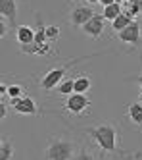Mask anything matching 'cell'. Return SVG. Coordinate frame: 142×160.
<instances>
[{
    "mask_svg": "<svg viewBox=\"0 0 142 160\" xmlns=\"http://www.w3.org/2000/svg\"><path fill=\"white\" fill-rule=\"evenodd\" d=\"M85 133L90 137V139L98 145V148L106 154H115L119 152V147H117V139H119V133H117V128L110 122H104L98 125H92V128H87Z\"/></svg>",
    "mask_w": 142,
    "mask_h": 160,
    "instance_id": "1",
    "label": "cell"
},
{
    "mask_svg": "<svg viewBox=\"0 0 142 160\" xmlns=\"http://www.w3.org/2000/svg\"><path fill=\"white\" fill-rule=\"evenodd\" d=\"M77 143L62 135H54L48 139V145L44 147V160H73L79 152Z\"/></svg>",
    "mask_w": 142,
    "mask_h": 160,
    "instance_id": "2",
    "label": "cell"
},
{
    "mask_svg": "<svg viewBox=\"0 0 142 160\" xmlns=\"http://www.w3.org/2000/svg\"><path fill=\"white\" fill-rule=\"evenodd\" d=\"M85 58H88V56H81V58H75V60H71V62L64 64L62 68H54V70L46 72V73L42 75V79H40V89H42V91H54V89H58V85L64 81V77H65L67 70H71V68H73L77 62L85 60Z\"/></svg>",
    "mask_w": 142,
    "mask_h": 160,
    "instance_id": "3",
    "label": "cell"
},
{
    "mask_svg": "<svg viewBox=\"0 0 142 160\" xmlns=\"http://www.w3.org/2000/svg\"><path fill=\"white\" fill-rule=\"evenodd\" d=\"M90 98L85 95V93H73V95H69L67 100H65V104L64 108L69 112V114H73V116H81L83 112H87L90 108Z\"/></svg>",
    "mask_w": 142,
    "mask_h": 160,
    "instance_id": "4",
    "label": "cell"
},
{
    "mask_svg": "<svg viewBox=\"0 0 142 160\" xmlns=\"http://www.w3.org/2000/svg\"><path fill=\"white\" fill-rule=\"evenodd\" d=\"M96 14L92 8L85 6V4H75L73 8L69 10V23L73 25L75 29H83V25L87 23V21Z\"/></svg>",
    "mask_w": 142,
    "mask_h": 160,
    "instance_id": "5",
    "label": "cell"
},
{
    "mask_svg": "<svg viewBox=\"0 0 142 160\" xmlns=\"http://www.w3.org/2000/svg\"><path fill=\"white\" fill-rule=\"evenodd\" d=\"M10 104L14 108V112L21 114V116H37L39 114V104L35 102V98L23 95L19 98H10Z\"/></svg>",
    "mask_w": 142,
    "mask_h": 160,
    "instance_id": "6",
    "label": "cell"
},
{
    "mask_svg": "<svg viewBox=\"0 0 142 160\" xmlns=\"http://www.w3.org/2000/svg\"><path fill=\"white\" fill-rule=\"evenodd\" d=\"M104 16L102 14H94L85 25H83V33H85L87 37L90 39H98L102 37V33H104Z\"/></svg>",
    "mask_w": 142,
    "mask_h": 160,
    "instance_id": "7",
    "label": "cell"
},
{
    "mask_svg": "<svg viewBox=\"0 0 142 160\" xmlns=\"http://www.w3.org/2000/svg\"><path fill=\"white\" fill-rule=\"evenodd\" d=\"M117 37H119V41L121 42H125V44H138L140 42V23L135 19L131 25H127L123 31H119L117 33Z\"/></svg>",
    "mask_w": 142,
    "mask_h": 160,
    "instance_id": "8",
    "label": "cell"
},
{
    "mask_svg": "<svg viewBox=\"0 0 142 160\" xmlns=\"http://www.w3.org/2000/svg\"><path fill=\"white\" fill-rule=\"evenodd\" d=\"M0 16L10 19V23H16V18H17V0H0Z\"/></svg>",
    "mask_w": 142,
    "mask_h": 160,
    "instance_id": "9",
    "label": "cell"
},
{
    "mask_svg": "<svg viewBox=\"0 0 142 160\" xmlns=\"http://www.w3.org/2000/svg\"><path fill=\"white\" fill-rule=\"evenodd\" d=\"M35 35H37V31H33V27H29V25H17V29H16V41L19 47L35 42Z\"/></svg>",
    "mask_w": 142,
    "mask_h": 160,
    "instance_id": "10",
    "label": "cell"
},
{
    "mask_svg": "<svg viewBox=\"0 0 142 160\" xmlns=\"http://www.w3.org/2000/svg\"><path fill=\"white\" fill-rule=\"evenodd\" d=\"M127 118L135 125H142V102H131L127 106Z\"/></svg>",
    "mask_w": 142,
    "mask_h": 160,
    "instance_id": "11",
    "label": "cell"
},
{
    "mask_svg": "<svg viewBox=\"0 0 142 160\" xmlns=\"http://www.w3.org/2000/svg\"><path fill=\"white\" fill-rule=\"evenodd\" d=\"M133 21H135V18H133V16L125 10V12H121L119 16H117V18L111 21V27H113V31H115V33H119V31H123L127 25H131Z\"/></svg>",
    "mask_w": 142,
    "mask_h": 160,
    "instance_id": "12",
    "label": "cell"
},
{
    "mask_svg": "<svg viewBox=\"0 0 142 160\" xmlns=\"http://www.w3.org/2000/svg\"><path fill=\"white\" fill-rule=\"evenodd\" d=\"M123 12L121 10V4L119 2H113V4H110V6H104V10H102V16H104V19H108V21H113L117 16H119Z\"/></svg>",
    "mask_w": 142,
    "mask_h": 160,
    "instance_id": "13",
    "label": "cell"
},
{
    "mask_svg": "<svg viewBox=\"0 0 142 160\" xmlns=\"http://www.w3.org/2000/svg\"><path fill=\"white\" fill-rule=\"evenodd\" d=\"M90 85H92V81H90V77L88 75H79V77H75V93H88L90 91Z\"/></svg>",
    "mask_w": 142,
    "mask_h": 160,
    "instance_id": "14",
    "label": "cell"
},
{
    "mask_svg": "<svg viewBox=\"0 0 142 160\" xmlns=\"http://www.w3.org/2000/svg\"><path fill=\"white\" fill-rule=\"evenodd\" d=\"M14 158V143L10 139H2L0 143V160H12Z\"/></svg>",
    "mask_w": 142,
    "mask_h": 160,
    "instance_id": "15",
    "label": "cell"
},
{
    "mask_svg": "<svg viewBox=\"0 0 142 160\" xmlns=\"http://www.w3.org/2000/svg\"><path fill=\"white\" fill-rule=\"evenodd\" d=\"M58 93H60V95H65V97L73 95V93H75V79H64V81L58 85Z\"/></svg>",
    "mask_w": 142,
    "mask_h": 160,
    "instance_id": "16",
    "label": "cell"
},
{
    "mask_svg": "<svg viewBox=\"0 0 142 160\" xmlns=\"http://www.w3.org/2000/svg\"><path fill=\"white\" fill-rule=\"evenodd\" d=\"M44 31H46V39H48V42H54V41L60 39V27L58 25H46Z\"/></svg>",
    "mask_w": 142,
    "mask_h": 160,
    "instance_id": "17",
    "label": "cell"
},
{
    "mask_svg": "<svg viewBox=\"0 0 142 160\" xmlns=\"http://www.w3.org/2000/svg\"><path fill=\"white\" fill-rule=\"evenodd\" d=\"M23 95H25V91H23V87L21 85H10L8 87V97L10 98H19V97H23Z\"/></svg>",
    "mask_w": 142,
    "mask_h": 160,
    "instance_id": "18",
    "label": "cell"
},
{
    "mask_svg": "<svg viewBox=\"0 0 142 160\" xmlns=\"http://www.w3.org/2000/svg\"><path fill=\"white\" fill-rule=\"evenodd\" d=\"M73 160H98L96 156H94L88 148H85V147H81L79 148V152H77V156L73 158Z\"/></svg>",
    "mask_w": 142,
    "mask_h": 160,
    "instance_id": "19",
    "label": "cell"
},
{
    "mask_svg": "<svg viewBox=\"0 0 142 160\" xmlns=\"http://www.w3.org/2000/svg\"><path fill=\"white\" fill-rule=\"evenodd\" d=\"M140 10H142V8H138V6H129V8H127V12L131 14L133 18H136V16L140 14Z\"/></svg>",
    "mask_w": 142,
    "mask_h": 160,
    "instance_id": "20",
    "label": "cell"
},
{
    "mask_svg": "<svg viewBox=\"0 0 142 160\" xmlns=\"http://www.w3.org/2000/svg\"><path fill=\"white\" fill-rule=\"evenodd\" d=\"M6 31H8L6 29V18H2V19H0V37H2V39L6 37Z\"/></svg>",
    "mask_w": 142,
    "mask_h": 160,
    "instance_id": "21",
    "label": "cell"
},
{
    "mask_svg": "<svg viewBox=\"0 0 142 160\" xmlns=\"http://www.w3.org/2000/svg\"><path fill=\"white\" fill-rule=\"evenodd\" d=\"M0 95H2V98L8 95V85L6 83H0Z\"/></svg>",
    "mask_w": 142,
    "mask_h": 160,
    "instance_id": "22",
    "label": "cell"
},
{
    "mask_svg": "<svg viewBox=\"0 0 142 160\" xmlns=\"http://www.w3.org/2000/svg\"><path fill=\"white\" fill-rule=\"evenodd\" d=\"M127 4L129 6H138V8H142V0H129Z\"/></svg>",
    "mask_w": 142,
    "mask_h": 160,
    "instance_id": "23",
    "label": "cell"
},
{
    "mask_svg": "<svg viewBox=\"0 0 142 160\" xmlns=\"http://www.w3.org/2000/svg\"><path fill=\"white\" fill-rule=\"evenodd\" d=\"M0 112H2V114H0V116H2V120L6 118V102L2 100V104H0Z\"/></svg>",
    "mask_w": 142,
    "mask_h": 160,
    "instance_id": "24",
    "label": "cell"
},
{
    "mask_svg": "<svg viewBox=\"0 0 142 160\" xmlns=\"http://www.w3.org/2000/svg\"><path fill=\"white\" fill-rule=\"evenodd\" d=\"M113 2H115V0H100L102 8H104V6H110V4H113Z\"/></svg>",
    "mask_w": 142,
    "mask_h": 160,
    "instance_id": "25",
    "label": "cell"
},
{
    "mask_svg": "<svg viewBox=\"0 0 142 160\" xmlns=\"http://www.w3.org/2000/svg\"><path fill=\"white\" fill-rule=\"evenodd\" d=\"M135 81H136V83H138V87H140V91H142V73H140V75H136V77H135Z\"/></svg>",
    "mask_w": 142,
    "mask_h": 160,
    "instance_id": "26",
    "label": "cell"
},
{
    "mask_svg": "<svg viewBox=\"0 0 142 160\" xmlns=\"http://www.w3.org/2000/svg\"><path fill=\"white\" fill-rule=\"evenodd\" d=\"M88 4H100V0H87Z\"/></svg>",
    "mask_w": 142,
    "mask_h": 160,
    "instance_id": "27",
    "label": "cell"
},
{
    "mask_svg": "<svg viewBox=\"0 0 142 160\" xmlns=\"http://www.w3.org/2000/svg\"><path fill=\"white\" fill-rule=\"evenodd\" d=\"M115 2H119V4H127L129 0H115Z\"/></svg>",
    "mask_w": 142,
    "mask_h": 160,
    "instance_id": "28",
    "label": "cell"
},
{
    "mask_svg": "<svg viewBox=\"0 0 142 160\" xmlns=\"http://www.w3.org/2000/svg\"><path fill=\"white\" fill-rule=\"evenodd\" d=\"M140 102H142V91H140Z\"/></svg>",
    "mask_w": 142,
    "mask_h": 160,
    "instance_id": "29",
    "label": "cell"
},
{
    "mask_svg": "<svg viewBox=\"0 0 142 160\" xmlns=\"http://www.w3.org/2000/svg\"><path fill=\"white\" fill-rule=\"evenodd\" d=\"M73 2H79V0H73Z\"/></svg>",
    "mask_w": 142,
    "mask_h": 160,
    "instance_id": "30",
    "label": "cell"
}]
</instances>
